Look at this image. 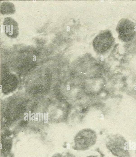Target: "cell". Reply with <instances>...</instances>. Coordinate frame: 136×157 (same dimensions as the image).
<instances>
[{
    "mask_svg": "<svg viewBox=\"0 0 136 157\" xmlns=\"http://www.w3.org/2000/svg\"><path fill=\"white\" fill-rule=\"evenodd\" d=\"M86 157H97V155H89L88 156H87Z\"/></svg>",
    "mask_w": 136,
    "mask_h": 157,
    "instance_id": "8",
    "label": "cell"
},
{
    "mask_svg": "<svg viewBox=\"0 0 136 157\" xmlns=\"http://www.w3.org/2000/svg\"><path fill=\"white\" fill-rule=\"evenodd\" d=\"M116 30L119 38L127 42L133 40L136 35V25L127 19H122L118 22Z\"/></svg>",
    "mask_w": 136,
    "mask_h": 157,
    "instance_id": "4",
    "label": "cell"
},
{
    "mask_svg": "<svg viewBox=\"0 0 136 157\" xmlns=\"http://www.w3.org/2000/svg\"><path fill=\"white\" fill-rule=\"evenodd\" d=\"M3 30L6 35L11 39H15L19 33L18 25L16 21L10 17L5 18L2 24Z\"/></svg>",
    "mask_w": 136,
    "mask_h": 157,
    "instance_id": "5",
    "label": "cell"
},
{
    "mask_svg": "<svg viewBox=\"0 0 136 157\" xmlns=\"http://www.w3.org/2000/svg\"><path fill=\"white\" fill-rule=\"evenodd\" d=\"M114 42V38L110 31H102L96 35L93 41L94 50L99 54H104L111 49Z\"/></svg>",
    "mask_w": 136,
    "mask_h": 157,
    "instance_id": "2",
    "label": "cell"
},
{
    "mask_svg": "<svg viewBox=\"0 0 136 157\" xmlns=\"http://www.w3.org/2000/svg\"><path fill=\"white\" fill-rule=\"evenodd\" d=\"M97 135L95 131L90 128L79 131L74 139V144L72 148L77 151H85L89 149L96 143Z\"/></svg>",
    "mask_w": 136,
    "mask_h": 157,
    "instance_id": "1",
    "label": "cell"
},
{
    "mask_svg": "<svg viewBox=\"0 0 136 157\" xmlns=\"http://www.w3.org/2000/svg\"><path fill=\"white\" fill-rule=\"evenodd\" d=\"M108 149L115 156L117 157H129V152L127 143L123 137L115 135L108 137L106 141Z\"/></svg>",
    "mask_w": 136,
    "mask_h": 157,
    "instance_id": "3",
    "label": "cell"
},
{
    "mask_svg": "<svg viewBox=\"0 0 136 157\" xmlns=\"http://www.w3.org/2000/svg\"><path fill=\"white\" fill-rule=\"evenodd\" d=\"M51 157H76L73 154L68 152L56 153Z\"/></svg>",
    "mask_w": 136,
    "mask_h": 157,
    "instance_id": "7",
    "label": "cell"
},
{
    "mask_svg": "<svg viewBox=\"0 0 136 157\" xmlns=\"http://www.w3.org/2000/svg\"><path fill=\"white\" fill-rule=\"evenodd\" d=\"M15 12L14 5L11 2H4L0 5V12L2 14H12Z\"/></svg>",
    "mask_w": 136,
    "mask_h": 157,
    "instance_id": "6",
    "label": "cell"
}]
</instances>
